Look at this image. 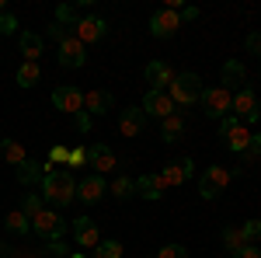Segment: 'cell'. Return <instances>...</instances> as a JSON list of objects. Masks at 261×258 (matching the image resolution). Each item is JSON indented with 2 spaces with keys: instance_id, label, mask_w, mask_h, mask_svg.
<instances>
[{
  "instance_id": "1",
  "label": "cell",
  "mask_w": 261,
  "mask_h": 258,
  "mask_svg": "<svg viewBox=\"0 0 261 258\" xmlns=\"http://www.w3.org/2000/svg\"><path fill=\"white\" fill-rule=\"evenodd\" d=\"M42 199H49L53 209L70 206V202L77 199V178H73L70 171H49V175L42 178Z\"/></svg>"
},
{
  "instance_id": "2",
  "label": "cell",
  "mask_w": 261,
  "mask_h": 258,
  "mask_svg": "<svg viewBox=\"0 0 261 258\" xmlns=\"http://www.w3.org/2000/svg\"><path fill=\"white\" fill-rule=\"evenodd\" d=\"M167 95H171V101H174V108H178V105H195V101L202 98V77H199V74H192V70L174 74L171 87H167Z\"/></svg>"
},
{
  "instance_id": "3",
  "label": "cell",
  "mask_w": 261,
  "mask_h": 258,
  "mask_svg": "<svg viewBox=\"0 0 261 258\" xmlns=\"http://www.w3.org/2000/svg\"><path fill=\"white\" fill-rule=\"evenodd\" d=\"M230 115H237L241 126H251V122L261 119V105H258V98H254V91H251V87H241V91L233 95Z\"/></svg>"
},
{
  "instance_id": "4",
  "label": "cell",
  "mask_w": 261,
  "mask_h": 258,
  "mask_svg": "<svg viewBox=\"0 0 261 258\" xmlns=\"http://www.w3.org/2000/svg\"><path fill=\"white\" fill-rule=\"evenodd\" d=\"M32 230L45 241H60L63 234H66V220H63L56 209H42V213L32 217Z\"/></svg>"
},
{
  "instance_id": "5",
  "label": "cell",
  "mask_w": 261,
  "mask_h": 258,
  "mask_svg": "<svg viewBox=\"0 0 261 258\" xmlns=\"http://www.w3.org/2000/svg\"><path fill=\"white\" fill-rule=\"evenodd\" d=\"M202 112L209 115V119H223V115H230V105H233V95L230 91H223V87H202Z\"/></svg>"
},
{
  "instance_id": "6",
  "label": "cell",
  "mask_w": 261,
  "mask_h": 258,
  "mask_svg": "<svg viewBox=\"0 0 261 258\" xmlns=\"http://www.w3.org/2000/svg\"><path fill=\"white\" fill-rule=\"evenodd\" d=\"M230 185V171L223 168V164H213V168H205L199 178V196L202 199H216L223 196V189Z\"/></svg>"
},
{
  "instance_id": "7",
  "label": "cell",
  "mask_w": 261,
  "mask_h": 258,
  "mask_svg": "<svg viewBox=\"0 0 261 258\" xmlns=\"http://www.w3.org/2000/svg\"><path fill=\"white\" fill-rule=\"evenodd\" d=\"M56 60H60V66H66V70H77V66H84V60H87V45H84L77 35H70V39H63L60 45H56Z\"/></svg>"
},
{
  "instance_id": "8",
  "label": "cell",
  "mask_w": 261,
  "mask_h": 258,
  "mask_svg": "<svg viewBox=\"0 0 261 258\" xmlns=\"http://www.w3.org/2000/svg\"><path fill=\"white\" fill-rule=\"evenodd\" d=\"M178 28H181L178 11H171V7L153 11V18H150V35L153 39H171V35H178Z\"/></svg>"
},
{
  "instance_id": "9",
  "label": "cell",
  "mask_w": 261,
  "mask_h": 258,
  "mask_svg": "<svg viewBox=\"0 0 261 258\" xmlns=\"http://www.w3.org/2000/svg\"><path fill=\"white\" fill-rule=\"evenodd\" d=\"M53 108L56 112H81L84 108V91L81 87H73V84H63V87H56L53 91Z\"/></svg>"
},
{
  "instance_id": "10",
  "label": "cell",
  "mask_w": 261,
  "mask_h": 258,
  "mask_svg": "<svg viewBox=\"0 0 261 258\" xmlns=\"http://www.w3.org/2000/svg\"><path fill=\"white\" fill-rule=\"evenodd\" d=\"M143 112L153 115V119H167V115H174L178 108H174V101H171L167 91H146V95H143Z\"/></svg>"
},
{
  "instance_id": "11",
  "label": "cell",
  "mask_w": 261,
  "mask_h": 258,
  "mask_svg": "<svg viewBox=\"0 0 261 258\" xmlns=\"http://www.w3.org/2000/svg\"><path fill=\"white\" fill-rule=\"evenodd\" d=\"M70 227H73V241L81 244L84 251H91V248H98V244H101L98 223H94V220H91V217H77V220H73V223H70Z\"/></svg>"
},
{
  "instance_id": "12",
  "label": "cell",
  "mask_w": 261,
  "mask_h": 258,
  "mask_svg": "<svg viewBox=\"0 0 261 258\" xmlns=\"http://www.w3.org/2000/svg\"><path fill=\"white\" fill-rule=\"evenodd\" d=\"M143 77H146V84H150V91H167L171 80H174V70H171L164 60H150L146 70H143Z\"/></svg>"
},
{
  "instance_id": "13",
  "label": "cell",
  "mask_w": 261,
  "mask_h": 258,
  "mask_svg": "<svg viewBox=\"0 0 261 258\" xmlns=\"http://www.w3.org/2000/svg\"><path fill=\"white\" fill-rule=\"evenodd\" d=\"M244 80H247V70H244L241 60H226L220 70V87L223 91H230V95H237L244 87Z\"/></svg>"
},
{
  "instance_id": "14",
  "label": "cell",
  "mask_w": 261,
  "mask_h": 258,
  "mask_svg": "<svg viewBox=\"0 0 261 258\" xmlns=\"http://www.w3.org/2000/svg\"><path fill=\"white\" fill-rule=\"evenodd\" d=\"M105 32H108V25H105V18H98V14H87V18L77 21V28H73V35L84 42V45H91V42L105 39Z\"/></svg>"
},
{
  "instance_id": "15",
  "label": "cell",
  "mask_w": 261,
  "mask_h": 258,
  "mask_svg": "<svg viewBox=\"0 0 261 258\" xmlns=\"http://www.w3.org/2000/svg\"><path fill=\"white\" fill-rule=\"evenodd\" d=\"M108 192V181L101 178V175H84L81 181H77V199H84L87 206H94V202H101V196Z\"/></svg>"
},
{
  "instance_id": "16",
  "label": "cell",
  "mask_w": 261,
  "mask_h": 258,
  "mask_svg": "<svg viewBox=\"0 0 261 258\" xmlns=\"http://www.w3.org/2000/svg\"><path fill=\"white\" fill-rule=\"evenodd\" d=\"M192 175H195V164H192L188 157H181V160H171V164L161 171V181H164V189H167V185H185Z\"/></svg>"
},
{
  "instance_id": "17",
  "label": "cell",
  "mask_w": 261,
  "mask_h": 258,
  "mask_svg": "<svg viewBox=\"0 0 261 258\" xmlns=\"http://www.w3.org/2000/svg\"><path fill=\"white\" fill-rule=\"evenodd\" d=\"M87 164L94 168V175H108L112 168H115V154H112V147H105V143H94L91 150H87Z\"/></svg>"
},
{
  "instance_id": "18",
  "label": "cell",
  "mask_w": 261,
  "mask_h": 258,
  "mask_svg": "<svg viewBox=\"0 0 261 258\" xmlns=\"http://www.w3.org/2000/svg\"><path fill=\"white\" fill-rule=\"evenodd\" d=\"M49 171H53L49 164H39V160H21L14 175H18V181L24 185V189H32V185H42V178H45Z\"/></svg>"
},
{
  "instance_id": "19",
  "label": "cell",
  "mask_w": 261,
  "mask_h": 258,
  "mask_svg": "<svg viewBox=\"0 0 261 258\" xmlns=\"http://www.w3.org/2000/svg\"><path fill=\"white\" fill-rule=\"evenodd\" d=\"M143 129H146V112H140L136 105L119 112V133L122 136H140Z\"/></svg>"
},
{
  "instance_id": "20",
  "label": "cell",
  "mask_w": 261,
  "mask_h": 258,
  "mask_svg": "<svg viewBox=\"0 0 261 258\" xmlns=\"http://www.w3.org/2000/svg\"><path fill=\"white\" fill-rule=\"evenodd\" d=\"M112 105H115V98H112V91H87L84 95V108L91 112V115H108L112 112Z\"/></svg>"
},
{
  "instance_id": "21",
  "label": "cell",
  "mask_w": 261,
  "mask_h": 258,
  "mask_svg": "<svg viewBox=\"0 0 261 258\" xmlns=\"http://www.w3.org/2000/svg\"><path fill=\"white\" fill-rule=\"evenodd\" d=\"M136 196H143L146 202H157V199L164 196L161 175H140V178H136Z\"/></svg>"
},
{
  "instance_id": "22",
  "label": "cell",
  "mask_w": 261,
  "mask_h": 258,
  "mask_svg": "<svg viewBox=\"0 0 261 258\" xmlns=\"http://www.w3.org/2000/svg\"><path fill=\"white\" fill-rule=\"evenodd\" d=\"M181 136H185V115H181V112L161 119V139L164 143H178Z\"/></svg>"
},
{
  "instance_id": "23",
  "label": "cell",
  "mask_w": 261,
  "mask_h": 258,
  "mask_svg": "<svg viewBox=\"0 0 261 258\" xmlns=\"http://www.w3.org/2000/svg\"><path fill=\"white\" fill-rule=\"evenodd\" d=\"M18 45H21V53H24V63H39V56H42V35H35V32H21Z\"/></svg>"
},
{
  "instance_id": "24",
  "label": "cell",
  "mask_w": 261,
  "mask_h": 258,
  "mask_svg": "<svg viewBox=\"0 0 261 258\" xmlns=\"http://www.w3.org/2000/svg\"><path fill=\"white\" fill-rule=\"evenodd\" d=\"M0 157L18 168L21 160H28V154H24V147H21L18 139H0Z\"/></svg>"
},
{
  "instance_id": "25",
  "label": "cell",
  "mask_w": 261,
  "mask_h": 258,
  "mask_svg": "<svg viewBox=\"0 0 261 258\" xmlns=\"http://www.w3.org/2000/svg\"><path fill=\"white\" fill-rule=\"evenodd\" d=\"M244 244H247V238H244V230H241V227H223V251L237 255Z\"/></svg>"
},
{
  "instance_id": "26",
  "label": "cell",
  "mask_w": 261,
  "mask_h": 258,
  "mask_svg": "<svg viewBox=\"0 0 261 258\" xmlns=\"http://www.w3.org/2000/svg\"><path fill=\"white\" fill-rule=\"evenodd\" d=\"M4 227H7L11 234H28V230H32V217H24L21 209H11V213L4 217Z\"/></svg>"
},
{
  "instance_id": "27",
  "label": "cell",
  "mask_w": 261,
  "mask_h": 258,
  "mask_svg": "<svg viewBox=\"0 0 261 258\" xmlns=\"http://www.w3.org/2000/svg\"><path fill=\"white\" fill-rule=\"evenodd\" d=\"M39 80H42L39 63H21V66H18V87H24V91H28V87H35Z\"/></svg>"
},
{
  "instance_id": "28",
  "label": "cell",
  "mask_w": 261,
  "mask_h": 258,
  "mask_svg": "<svg viewBox=\"0 0 261 258\" xmlns=\"http://www.w3.org/2000/svg\"><path fill=\"white\" fill-rule=\"evenodd\" d=\"M223 143H226L233 154H244V150H247V143H251V129H247V126H237V129L223 139Z\"/></svg>"
},
{
  "instance_id": "29",
  "label": "cell",
  "mask_w": 261,
  "mask_h": 258,
  "mask_svg": "<svg viewBox=\"0 0 261 258\" xmlns=\"http://www.w3.org/2000/svg\"><path fill=\"white\" fill-rule=\"evenodd\" d=\"M112 196H115V199H133V196H136V178H125V175L115 178V181H112Z\"/></svg>"
},
{
  "instance_id": "30",
  "label": "cell",
  "mask_w": 261,
  "mask_h": 258,
  "mask_svg": "<svg viewBox=\"0 0 261 258\" xmlns=\"http://www.w3.org/2000/svg\"><path fill=\"white\" fill-rule=\"evenodd\" d=\"M91 258H122V241H115V238H112V241H101Z\"/></svg>"
},
{
  "instance_id": "31",
  "label": "cell",
  "mask_w": 261,
  "mask_h": 258,
  "mask_svg": "<svg viewBox=\"0 0 261 258\" xmlns=\"http://www.w3.org/2000/svg\"><path fill=\"white\" fill-rule=\"evenodd\" d=\"M24 217H35V213H42L45 206H42V196H35V192H28V196H21V206H18Z\"/></svg>"
},
{
  "instance_id": "32",
  "label": "cell",
  "mask_w": 261,
  "mask_h": 258,
  "mask_svg": "<svg viewBox=\"0 0 261 258\" xmlns=\"http://www.w3.org/2000/svg\"><path fill=\"white\" fill-rule=\"evenodd\" d=\"M77 7H73V4H63L60 11H56V25H63V28H66V25H70V28H77Z\"/></svg>"
},
{
  "instance_id": "33",
  "label": "cell",
  "mask_w": 261,
  "mask_h": 258,
  "mask_svg": "<svg viewBox=\"0 0 261 258\" xmlns=\"http://www.w3.org/2000/svg\"><path fill=\"white\" fill-rule=\"evenodd\" d=\"M244 160H261V133H251V143H247V150L241 154Z\"/></svg>"
},
{
  "instance_id": "34",
  "label": "cell",
  "mask_w": 261,
  "mask_h": 258,
  "mask_svg": "<svg viewBox=\"0 0 261 258\" xmlns=\"http://www.w3.org/2000/svg\"><path fill=\"white\" fill-rule=\"evenodd\" d=\"M66 154H70V147H63V143H56V147L49 150V168L56 171L60 164H66Z\"/></svg>"
},
{
  "instance_id": "35",
  "label": "cell",
  "mask_w": 261,
  "mask_h": 258,
  "mask_svg": "<svg viewBox=\"0 0 261 258\" xmlns=\"http://www.w3.org/2000/svg\"><path fill=\"white\" fill-rule=\"evenodd\" d=\"M244 238H247V244H254V241L261 238V220H247V223H241Z\"/></svg>"
},
{
  "instance_id": "36",
  "label": "cell",
  "mask_w": 261,
  "mask_h": 258,
  "mask_svg": "<svg viewBox=\"0 0 261 258\" xmlns=\"http://www.w3.org/2000/svg\"><path fill=\"white\" fill-rule=\"evenodd\" d=\"M14 32H18V18L11 11H4L0 14V35H14Z\"/></svg>"
},
{
  "instance_id": "37",
  "label": "cell",
  "mask_w": 261,
  "mask_h": 258,
  "mask_svg": "<svg viewBox=\"0 0 261 258\" xmlns=\"http://www.w3.org/2000/svg\"><path fill=\"white\" fill-rule=\"evenodd\" d=\"M153 258H188V251H185L181 244H164V248H161Z\"/></svg>"
},
{
  "instance_id": "38",
  "label": "cell",
  "mask_w": 261,
  "mask_h": 258,
  "mask_svg": "<svg viewBox=\"0 0 261 258\" xmlns=\"http://www.w3.org/2000/svg\"><path fill=\"white\" fill-rule=\"evenodd\" d=\"M84 160H87V150H84V147H70V154H66V164H70V168H81Z\"/></svg>"
},
{
  "instance_id": "39",
  "label": "cell",
  "mask_w": 261,
  "mask_h": 258,
  "mask_svg": "<svg viewBox=\"0 0 261 258\" xmlns=\"http://www.w3.org/2000/svg\"><path fill=\"white\" fill-rule=\"evenodd\" d=\"M244 49H247L251 56H261V32H251V35L244 39Z\"/></svg>"
},
{
  "instance_id": "40",
  "label": "cell",
  "mask_w": 261,
  "mask_h": 258,
  "mask_svg": "<svg viewBox=\"0 0 261 258\" xmlns=\"http://www.w3.org/2000/svg\"><path fill=\"white\" fill-rule=\"evenodd\" d=\"M237 126H241V122H237V115H223V119H220V139H226L233 129H237Z\"/></svg>"
},
{
  "instance_id": "41",
  "label": "cell",
  "mask_w": 261,
  "mask_h": 258,
  "mask_svg": "<svg viewBox=\"0 0 261 258\" xmlns=\"http://www.w3.org/2000/svg\"><path fill=\"white\" fill-rule=\"evenodd\" d=\"M70 35H73V32H70V28H63V25H56V21L49 25V39L56 42V45H60L63 39H70Z\"/></svg>"
},
{
  "instance_id": "42",
  "label": "cell",
  "mask_w": 261,
  "mask_h": 258,
  "mask_svg": "<svg viewBox=\"0 0 261 258\" xmlns=\"http://www.w3.org/2000/svg\"><path fill=\"white\" fill-rule=\"evenodd\" d=\"M91 126H94V115H91V112H77V129H81V133H91Z\"/></svg>"
},
{
  "instance_id": "43",
  "label": "cell",
  "mask_w": 261,
  "mask_h": 258,
  "mask_svg": "<svg viewBox=\"0 0 261 258\" xmlns=\"http://www.w3.org/2000/svg\"><path fill=\"white\" fill-rule=\"evenodd\" d=\"M233 258H261V251H258V244H244Z\"/></svg>"
},
{
  "instance_id": "44",
  "label": "cell",
  "mask_w": 261,
  "mask_h": 258,
  "mask_svg": "<svg viewBox=\"0 0 261 258\" xmlns=\"http://www.w3.org/2000/svg\"><path fill=\"white\" fill-rule=\"evenodd\" d=\"M178 18H181V25H185V21H195V18H199V7H185V4H181Z\"/></svg>"
},
{
  "instance_id": "45",
  "label": "cell",
  "mask_w": 261,
  "mask_h": 258,
  "mask_svg": "<svg viewBox=\"0 0 261 258\" xmlns=\"http://www.w3.org/2000/svg\"><path fill=\"white\" fill-rule=\"evenodd\" d=\"M0 258H11V248H7L4 241H0Z\"/></svg>"
},
{
  "instance_id": "46",
  "label": "cell",
  "mask_w": 261,
  "mask_h": 258,
  "mask_svg": "<svg viewBox=\"0 0 261 258\" xmlns=\"http://www.w3.org/2000/svg\"><path fill=\"white\" fill-rule=\"evenodd\" d=\"M66 258H87V255H84V251H70Z\"/></svg>"
}]
</instances>
